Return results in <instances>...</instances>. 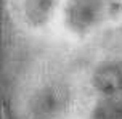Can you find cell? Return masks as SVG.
Wrapping results in <instances>:
<instances>
[{
	"label": "cell",
	"mask_w": 122,
	"mask_h": 119,
	"mask_svg": "<svg viewBox=\"0 0 122 119\" xmlns=\"http://www.w3.org/2000/svg\"><path fill=\"white\" fill-rule=\"evenodd\" d=\"M74 100L72 88L61 79L37 85L26 100V119H64Z\"/></svg>",
	"instance_id": "6da1fadb"
},
{
	"label": "cell",
	"mask_w": 122,
	"mask_h": 119,
	"mask_svg": "<svg viewBox=\"0 0 122 119\" xmlns=\"http://www.w3.org/2000/svg\"><path fill=\"white\" fill-rule=\"evenodd\" d=\"M56 0H23V15L32 26H43L48 23L55 10Z\"/></svg>",
	"instance_id": "5b68a950"
},
{
	"label": "cell",
	"mask_w": 122,
	"mask_h": 119,
	"mask_svg": "<svg viewBox=\"0 0 122 119\" xmlns=\"http://www.w3.org/2000/svg\"><path fill=\"white\" fill-rule=\"evenodd\" d=\"M109 10V0H64L63 23L71 34L85 37L106 21Z\"/></svg>",
	"instance_id": "7a4b0ae2"
},
{
	"label": "cell",
	"mask_w": 122,
	"mask_h": 119,
	"mask_svg": "<svg viewBox=\"0 0 122 119\" xmlns=\"http://www.w3.org/2000/svg\"><path fill=\"white\" fill-rule=\"evenodd\" d=\"M88 85L97 97L122 95V57L100 58L88 72Z\"/></svg>",
	"instance_id": "3957f363"
},
{
	"label": "cell",
	"mask_w": 122,
	"mask_h": 119,
	"mask_svg": "<svg viewBox=\"0 0 122 119\" xmlns=\"http://www.w3.org/2000/svg\"><path fill=\"white\" fill-rule=\"evenodd\" d=\"M121 3H122V0H121Z\"/></svg>",
	"instance_id": "8992f818"
},
{
	"label": "cell",
	"mask_w": 122,
	"mask_h": 119,
	"mask_svg": "<svg viewBox=\"0 0 122 119\" xmlns=\"http://www.w3.org/2000/svg\"><path fill=\"white\" fill-rule=\"evenodd\" d=\"M87 119H122V95L97 97Z\"/></svg>",
	"instance_id": "277c9868"
}]
</instances>
